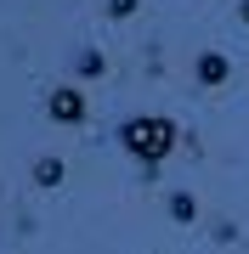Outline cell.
Returning a JSON list of instances; mask_svg holds the SVG:
<instances>
[{"instance_id": "cell-6", "label": "cell", "mask_w": 249, "mask_h": 254, "mask_svg": "<svg viewBox=\"0 0 249 254\" xmlns=\"http://www.w3.org/2000/svg\"><path fill=\"white\" fill-rule=\"evenodd\" d=\"M74 68H80V79H96V73L108 68V57H102V51H80V63H74Z\"/></svg>"}, {"instance_id": "cell-4", "label": "cell", "mask_w": 249, "mask_h": 254, "mask_svg": "<svg viewBox=\"0 0 249 254\" xmlns=\"http://www.w3.org/2000/svg\"><path fill=\"white\" fill-rule=\"evenodd\" d=\"M28 175H34V187H63V158H57V153H40Z\"/></svg>"}, {"instance_id": "cell-3", "label": "cell", "mask_w": 249, "mask_h": 254, "mask_svg": "<svg viewBox=\"0 0 249 254\" xmlns=\"http://www.w3.org/2000/svg\"><path fill=\"white\" fill-rule=\"evenodd\" d=\"M193 73H198V85H210V91H215V85H227V79H232V63H227L221 51H198Z\"/></svg>"}, {"instance_id": "cell-5", "label": "cell", "mask_w": 249, "mask_h": 254, "mask_svg": "<svg viewBox=\"0 0 249 254\" xmlns=\"http://www.w3.org/2000/svg\"><path fill=\"white\" fill-rule=\"evenodd\" d=\"M170 220H175V226H193V220H198V198H193V192H170Z\"/></svg>"}, {"instance_id": "cell-7", "label": "cell", "mask_w": 249, "mask_h": 254, "mask_svg": "<svg viewBox=\"0 0 249 254\" xmlns=\"http://www.w3.org/2000/svg\"><path fill=\"white\" fill-rule=\"evenodd\" d=\"M136 11V0H108V17H130Z\"/></svg>"}, {"instance_id": "cell-8", "label": "cell", "mask_w": 249, "mask_h": 254, "mask_svg": "<svg viewBox=\"0 0 249 254\" xmlns=\"http://www.w3.org/2000/svg\"><path fill=\"white\" fill-rule=\"evenodd\" d=\"M238 17H244V23H249V0H244V6H238Z\"/></svg>"}, {"instance_id": "cell-2", "label": "cell", "mask_w": 249, "mask_h": 254, "mask_svg": "<svg viewBox=\"0 0 249 254\" xmlns=\"http://www.w3.org/2000/svg\"><path fill=\"white\" fill-rule=\"evenodd\" d=\"M46 113L57 125H85L91 119V102H85L80 85H57V91H46Z\"/></svg>"}, {"instance_id": "cell-1", "label": "cell", "mask_w": 249, "mask_h": 254, "mask_svg": "<svg viewBox=\"0 0 249 254\" xmlns=\"http://www.w3.org/2000/svg\"><path fill=\"white\" fill-rule=\"evenodd\" d=\"M113 141L142 164V181H153V175L165 170V158L181 147V125H175L170 113H130L125 125L113 130Z\"/></svg>"}]
</instances>
